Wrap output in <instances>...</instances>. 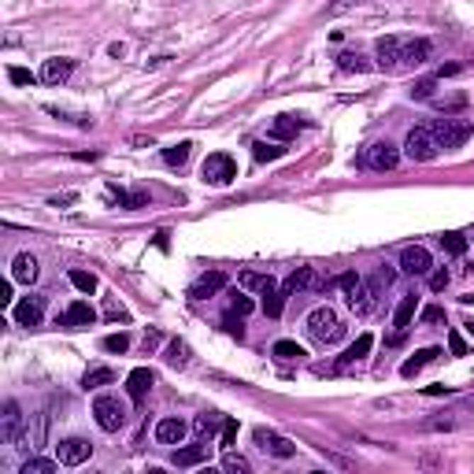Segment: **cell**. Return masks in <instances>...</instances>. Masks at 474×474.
Listing matches in <instances>:
<instances>
[{
	"label": "cell",
	"mask_w": 474,
	"mask_h": 474,
	"mask_svg": "<svg viewBox=\"0 0 474 474\" xmlns=\"http://www.w3.org/2000/svg\"><path fill=\"white\" fill-rule=\"evenodd\" d=\"M445 286H448V271L441 267V271L430 274V289H434V293H445Z\"/></svg>",
	"instance_id": "cell-46"
},
{
	"label": "cell",
	"mask_w": 474,
	"mask_h": 474,
	"mask_svg": "<svg viewBox=\"0 0 474 474\" xmlns=\"http://www.w3.org/2000/svg\"><path fill=\"white\" fill-rule=\"evenodd\" d=\"M111 382H115V371L111 367H93V371H86V378H81L86 389H101V385H111Z\"/></svg>",
	"instance_id": "cell-30"
},
{
	"label": "cell",
	"mask_w": 474,
	"mask_h": 474,
	"mask_svg": "<svg viewBox=\"0 0 474 474\" xmlns=\"http://www.w3.org/2000/svg\"><path fill=\"white\" fill-rule=\"evenodd\" d=\"M371 345H374V341H371V334H359V337L352 341V345H349L345 352H341V356H337V363H334V371H349L352 363H359V359H363V356L371 352Z\"/></svg>",
	"instance_id": "cell-19"
},
{
	"label": "cell",
	"mask_w": 474,
	"mask_h": 474,
	"mask_svg": "<svg viewBox=\"0 0 474 474\" xmlns=\"http://www.w3.org/2000/svg\"><path fill=\"white\" fill-rule=\"evenodd\" d=\"M108 319H126V307L115 304V300H108Z\"/></svg>",
	"instance_id": "cell-52"
},
{
	"label": "cell",
	"mask_w": 474,
	"mask_h": 474,
	"mask_svg": "<svg viewBox=\"0 0 474 474\" xmlns=\"http://www.w3.org/2000/svg\"><path fill=\"white\" fill-rule=\"evenodd\" d=\"M286 297H289L286 289H271V293H264V315H271V319H278V315H282Z\"/></svg>",
	"instance_id": "cell-31"
},
{
	"label": "cell",
	"mask_w": 474,
	"mask_h": 474,
	"mask_svg": "<svg viewBox=\"0 0 474 474\" xmlns=\"http://www.w3.org/2000/svg\"><path fill=\"white\" fill-rule=\"evenodd\" d=\"M427 393H430V397H445L448 385H427Z\"/></svg>",
	"instance_id": "cell-56"
},
{
	"label": "cell",
	"mask_w": 474,
	"mask_h": 474,
	"mask_svg": "<svg viewBox=\"0 0 474 474\" xmlns=\"http://www.w3.org/2000/svg\"><path fill=\"white\" fill-rule=\"evenodd\" d=\"M434 56V45L427 38L419 41H404V52H400V67H422V63H430Z\"/></svg>",
	"instance_id": "cell-13"
},
{
	"label": "cell",
	"mask_w": 474,
	"mask_h": 474,
	"mask_svg": "<svg viewBox=\"0 0 474 474\" xmlns=\"http://www.w3.org/2000/svg\"><path fill=\"white\" fill-rule=\"evenodd\" d=\"M56 463L52 460H41V456H34V460H26L23 463V474H52Z\"/></svg>",
	"instance_id": "cell-39"
},
{
	"label": "cell",
	"mask_w": 474,
	"mask_h": 474,
	"mask_svg": "<svg viewBox=\"0 0 474 474\" xmlns=\"http://www.w3.org/2000/svg\"><path fill=\"white\" fill-rule=\"evenodd\" d=\"M78 197H74V193H63V197H52V208H60V204H74Z\"/></svg>",
	"instance_id": "cell-55"
},
{
	"label": "cell",
	"mask_w": 474,
	"mask_h": 474,
	"mask_svg": "<svg viewBox=\"0 0 474 474\" xmlns=\"http://www.w3.org/2000/svg\"><path fill=\"white\" fill-rule=\"evenodd\" d=\"M96 322V312H93V304L86 300H74L67 312L60 315V326H67V330H78V326H93Z\"/></svg>",
	"instance_id": "cell-16"
},
{
	"label": "cell",
	"mask_w": 474,
	"mask_h": 474,
	"mask_svg": "<svg viewBox=\"0 0 474 474\" xmlns=\"http://www.w3.org/2000/svg\"><path fill=\"white\" fill-rule=\"evenodd\" d=\"M374 293H378V282H359L349 293V307L356 315H371L374 312Z\"/></svg>",
	"instance_id": "cell-17"
},
{
	"label": "cell",
	"mask_w": 474,
	"mask_h": 474,
	"mask_svg": "<svg viewBox=\"0 0 474 474\" xmlns=\"http://www.w3.org/2000/svg\"><path fill=\"white\" fill-rule=\"evenodd\" d=\"M463 407H467V412H474V393H470V397L463 400Z\"/></svg>",
	"instance_id": "cell-58"
},
{
	"label": "cell",
	"mask_w": 474,
	"mask_h": 474,
	"mask_svg": "<svg viewBox=\"0 0 474 474\" xmlns=\"http://www.w3.org/2000/svg\"><path fill=\"white\" fill-rule=\"evenodd\" d=\"M8 78L15 81V86H30V81H34V74H30L26 67H11V71H8Z\"/></svg>",
	"instance_id": "cell-47"
},
{
	"label": "cell",
	"mask_w": 474,
	"mask_h": 474,
	"mask_svg": "<svg viewBox=\"0 0 474 474\" xmlns=\"http://www.w3.org/2000/svg\"><path fill=\"white\" fill-rule=\"evenodd\" d=\"M341 71H367V63H363V56L345 52V56H341Z\"/></svg>",
	"instance_id": "cell-44"
},
{
	"label": "cell",
	"mask_w": 474,
	"mask_h": 474,
	"mask_svg": "<svg viewBox=\"0 0 474 474\" xmlns=\"http://www.w3.org/2000/svg\"><path fill=\"white\" fill-rule=\"evenodd\" d=\"M456 427V419H430L427 422V430H452Z\"/></svg>",
	"instance_id": "cell-51"
},
{
	"label": "cell",
	"mask_w": 474,
	"mask_h": 474,
	"mask_svg": "<svg viewBox=\"0 0 474 474\" xmlns=\"http://www.w3.org/2000/svg\"><path fill=\"white\" fill-rule=\"evenodd\" d=\"M189 152H193V141H178L171 149H163V163H167V167H182L189 159Z\"/></svg>",
	"instance_id": "cell-29"
},
{
	"label": "cell",
	"mask_w": 474,
	"mask_h": 474,
	"mask_svg": "<svg viewBox=\"0 0 474 474\" xmlns=\"http://www.w3.org/2000/svg\"><path fill=\"white\" fill-rule=\"evenodd\" d=\"M11 278H15V282H34V278H38V259L34 256H30V252H19V256H15V264H11Z\"/></svg>",
	"instance_id": "cell-24"
},
{
	"label": "cell",
	"mask_w": 474,
	"mask_h": 474,
	"mask_svg": "<svg viewBox=\"0 0 474 474\" xmlns=\"http://www.w3.org/2000/svg\"><path fill=\"white\" fill-rule=\"evenodd\" d=\"M208 460V445L201 441V445H189V448H178L174 452V467H197Z\"/></svg>",
	"instance_id": "cell-27"
},
{
	"label": "cell",
	"mask_w": 474,
	"mask_h": 474,
	"mask_svg": "<svg viewBox=\"0 0 474 474\" xmlns=\"http://www.w3.org/2000/svg\"><path fill=\"white\" fill-rule=\"evenodd\" d=\"M163 359H167L171 367H186L189 363V345H186V341H171L167 352H163Z\"/></svg>",
	"instance_id": "cell-33"
},
{
	"label": "cell",
	"mask_w": 474,
	"mask_h": 474,
	"mask_svg": "<svg viewBox=\"0 0 474 474\" xmlns=\"http://www.w3.org/2000/svg\"><path fill=\"white\" fill-rule=\"evenodd\" d=\"M300 130H304V119H300V115H278L274 126H271V134H274L278 141H286V137H297Z\"/></svg>",
	"instance_id": "cell-26"
},
{
	"label": "cell",
	"mask_w": 474,
	"mask_h": 474,
	"mask_svg": "<svg viewBox=\"0 0 474 474\" xmlns=\"http://www.w3.org/2000/svg\"><path fill=\"white\" fill-rule=\"evenodd\" d=\"M434 89H437V78H422L419 86L412 89V96H415V101H430V96H434Z\"/></svg>",
	"instance_id": "cell-40"
},
{
	"label": "cell",
	"mask_w": 474,
	"mask_h": 474,
	"mask_svg": "<svg viewBox=\"0 0 474 474\" xmlns=\"http://www.w3.org/2000/svg\"><path fill=\"white\" fill-rule=\"evenodd\" d=\"M215 427H219V415L215 412H204V415H197V422H193L197 437H211V434H215Z\"/></svg>",
	"instance_id": "cell-36"
},
{
	"label": "cell",
	"mask_w": 474,
	"mask_h": 474,
	"mask_svg": "<svg viewBox=\"0 0 474 474\" xmlns=\"http://www.w3.org/2000/svg\"><path fill=\"white\" fill-rule=\"evenodd\" d=\"M441 356V349H419L412 359H404V367H400V374H404V378H415V374L422 371V367H427V363H434V359Z\"/></svg>",
	"instance_id": "cell-25"
},
{
	"label": "cell",
	"mask_w": 474,
	"mask_h": 474,
	"mask_svg": "<svg viewBox=\"0 0 474 474\" xmlns=\"http://www.w3.org/2000/svg\"><path fill=\"white\" fill-rule=\"evenodd\" d=\"M430 267H434V256L422 249V244H407V249L400 252V271L404 274H430Z\"/></svg>",
	"instance_id": "cell-7"
},
{
	"label": "cell",
	"mask_w": 474,
	"mask_h": 474,
	"mask_svg": "<svg viewBox=\"0 0 474 474\" xmlns=\"http://www.w3.org/2000/svg\"><path fill=\"white\" fill-rule=\"evenodd\" d=\"M467 334H470V337H474V319H470V322H467Z\"/></svg>",
	"instance_id": "cell-59"
},
{
	"label": "cell",
	"mask_w": 474,
	"mask_h": 474,
	"mask_svg": "<svg viewBox=\"0 0 474 474\" xmlns=\"http://www.w3.org/2000/svg\"><path fill=\"white\" fill-rule=\"evenodd\" d=\"M89 456H93V445L86 437H67V441H60V445H56V460L63 467H78V463H86Z\"/></svg>",
	"instance_id": "cell-6"
},
{
	"label": "cell",
	"mask_w": 474,
	"mask_h": 474,
	"mask_svg": "<svg viewBox=\"0 0 474 474\" xmlns=\"http://www.w3.org/2000/svg\"><path fill=\"white\" fill-rule=\"evenodd\" d=\"M441 249H445L448 256H463V252H467V237L456 234V230H452V234H441Z\"/></svg>",
	"instance_id": "cell-35"
},
{
	"label": "cell",
	"mask_w": 474,
	"mask_h": 474,
	"mask_svg": "<svg viewBox=\"0 0 474 474\" xmlns=\"http://www.w3.org/2000/svg\"><path fill=\"white\" fill-rule=\"evenodd\" d=\"M282 152H286V149H282L278 141H256V145H252V156H256L259 163H271V159H278Z\"/></svg>",
	"instance_id": "cell-34"
},
{
	"label": "cell",
	"mask_w": 474,
	"mask_h": 474,
	"mask_svg": "<svg viewBox=\"0 0 474 474\" xmlns=\"http://www.w3.org/2000/svg\"><path fill=\"white\" fill-rule=\"evenodd\" d=\"M256 445L264 448V452H271V456H278V460L297 456V445H293V441H286L282 434H274V430H264V427L256 430Z\"/></svg>",
	"instance_id": "cell-9"
},
{
	"label": "cell",
	"mask_w": 474,
	"mask_h": 474,
	"mask_svg": "<svg viewBox=\"0 0 474 474\" xmlns=\"http://www.w3.org/2000/svg\"><path fill=\"white\" fill-rule=\"evenodd\" d=\"M359 282H363V278H359V274H341V278H337V286L345 289V293H352V289H356Z\"/></svg>",
	"instance_id": "cell-49"
},
{
	"label": "cell",
	"mask_w": 474,
	"mask_h": 474,
	"mask_svg": "<svg viewBox=\"0 0 474 474\" xmlns=\"http://www.w3.org/2000/svg\"><path fill=\"white\" fill-rule=\"evenodd\" d=\"M312 286H319L315 271H312V267H297V271H293V274L286 278V286H282V289L293 297V293H304V289H312Z\"/></svg>",
	"instance_id": "cell-23"
},
{
	"label": "cell",
	"mask_w": 474,
	"mask_h": 474,
	"mask_svg": "<svg viewBox=\"0 0 474 474\" xmlns=\"http://www.w3.org/2000/svg\"><path fill=\"white\" fill-rule=\"evenodd\" d=\"M11 282H4V286H0V304H4V307H11Z\"/></svg>",
	"instance_id": "cell-53"
},
{
	"label": "cell",
	"mask_w": 474,
	"mask_h": 474,
	"mask_svg": "<svg viewBox=\"0 0 474 474\" xmlns=\"http://www.w3.org/2000/svg\"><path fill=\"white\" fill-rule=\"evenodd\" d=\"M374 52H378V63L385 71H400V52H404L400 38H382L378 45H374Z\"/></svg>",
	"instance_id": "cell-18"
},
{
	"label": "cell",
	"mask_w": 474,
	"mask_h": 474,
	"mask_svg": "<svg viewBox=\"0 0 474 474\" xmlns=\"http://www.w3.org/2000/svg\"><path fill=\"white\" fill-rule=\"evenodd\" d=\"M422 322H445V307H427V312H422Z\"/></svg>",
	"instance_id": "cell-50"
},
{
	"label": "cell",
	"mask_w": 474,
	"mask_h": 474,
	"mask_svg": "<svg viewBox=\"0 0 474 474\" xmlns=\"http://www.w3.org/2000/svg\"><path fill=\"white\" fill-rule=\"evenodd\" d=\"M23 434V407L15 400H4V415H0V441L4 445H15Z\"/></svg>",
	"instance_id": "cell-8"
},
{
	"label": "cell",
	"mask_w": 474,
	"mask_h": 474,
	"mask_svg": "<svg viewBox=\"0 0 474 474\" xmlns=\"http://www.w3.org/2000/svg\"><path fill=\"white\" fill-rule=\"evenodd\" d=\"M201 178L208 186H230L234 178H237V163L230 152H211L204 159V167H201Z\"/></svg>",
	"instance_id": "cell-5"
},
{
	"label": "cell",
	"mask_w": 474,
	"mask_h": 474,
	"mask_svg": "<svg viewBox=\"0 0 474 474\" xmlns=\"http://www.w3.org/2000/svg\"><path fill=\"white\" fill-rule=\"evenodd\" d=\"M397 163H400L397 145L378 141V145H371V149H367V167H374V171H393Z\"/></svg>",
	"instance_id": "cell-11"
},
{
	"label": "cell",
	"mask_w": 474,
	"mask_h": 474,
	"mask_svg": "<svg viewBox=\"0 0 474 474\" xmlns=\"http://www.w3.org/2000/svg\"><path fill=\"white\" fill-rule=\"evenodd\" d=\"M252 307H256L252 297H244V293H234V312H237V315H249Z\"/></svg>",
	"instance_id": "cell-45"
},
{
	"label": "cell",
	"mask_w": 474,
	"mask_h": 474,
	"mask_svg": "<svg viewBox=\"0 0 474 474\" xmlns=\"http://www.w3.org/2000/svg\"><path fill=\"white\" fill-rule=\"evenodd\" d=\"M356 4H363V0H334V4H326V19H334V15H341V11H349V8H356Z\"/></svg>",
	"instance_id": "cell-43"
},
{
	"label": "cell",
	"mask_w": 474,
	"mask_h": 474,
	"mask_svg": "<svg viewBox=\"0 0 474 474\" xmlns=\"http://www.w3.org/2000/svg\"><path fill=\"white\" fill-rule=\"evenodd\" d=\"M222 470L226 474H249L252 470V463L244 460L241 452H234V448H226V456H222Z\"/></svg>",
	"instance_id": "cell-32"
},
{
	"label": "cell",
	"mask_w": 474,
	"mask_h": 474,
	"mask_svg": "<svg viewBox=\"0 0 474 474\" xmlns=\"http://www.w3.org/2000/svg\"><path fill=\"white\" fill-rule=\"evenodd\" d=\"M45 319V297H23L15 304V322L19 326H41Z\"/></svg>",
	"instance_id": "cell-12"
},
{
	"label": "cell",
	"mask_w": 474,
	"mask_h": 474,
	"mask_svg": "<svg viewBox=\"0 0 474 474\" xmlns=\"http://www.w3.org/2000/svg\"><path fill=\"white\" fill-rule=\"evenodd\" d=\"M149 389H152V371H149V367L130 371V378H126V393H130V397H134V400H145V397H149Z\"/></svg>",
	"instance_id": "cell-21"
},
{
	"label": "cell",
	"mask_w": 474,
	"mask_h": 474,
	"mask_svg": "<svg viewBox=\"0 0 474 474\" xmlns=\"http://www.w3.org/2000/svg\"><path fill=\"white\" fill-rule=\"evenodd\" d=\"M437 141L430 134V126H412L407 130V137H404V156L412 159V163H430L437 156Z\"/></svg>",
	"instance_id": "cell-4"
},
{
	"label": "cell",
	"mask_w": 474,
	"mask_h": 474,
	"mask_svg": "<svg viewBox=\"0 0 474 474\" xmlns=\"http://www.w3.org/2000/svg\"><path fill=\"white\" fill-rule=\"evenodd\" d=\"M448 352H452V356H467V341L456 334V330L448 334Z\"/></svg>",
	"instance_id": "cell-48"
},
{
	"label": "cell",
	"mask_w": 474,
	"mask_h": 474,
	"mask_svg": "<svg viewBox=\"0 0 474 474\" xmlns=\"http://www.w3.org/2000/svg\"><path fill=\"white\" fill-rule=\"evenodd\" d=\"M71 71H74V60H63V56H56V60H45V67H41V81L45 86H63V81L71 78Z\"/></svg>",
	"instance_id": "cell-15"
},
{
	"label": "cell",
	"mask_w": 474,
	"mask_h": 474,
	"mask_svg": "<svg viewBox=\"0 0 474 474\" xmlns=\"http://www.w3.org/2000/svg\"><path fill=\"white\" fill-rule=\"evenodd\" d=\"M234 441H237V422H234V419H226V422H222L219 445H222V448H234Z\"/></svg>",
	"instance_id": "cell-41"
},
{
	"label": "cell",
	"mask_w": 474,
	"mask_h": 474,
	"mask_svg": "<svg viewBox=\"0 0 474 474\" xmlns=\"http://www.w3.org/2000/svg\"><path fill=\"white\" fill-rule=\"evenodd\" d=\"M307 334H312L319 345H337V341L345 337V326H341V319L334 315V307H315V312L307 315Z\"/></svg>",
	"instance_id": "cell-2"
},
{
	"label": "cell",
	"mask_w": 474,
	"mask_h": 474,
	"mask_svg": "<svg viewBox=\"0 0 474 474\" xmlns=\"http://www.w3.org/2000/svg\"><path fill=\"white\" fill-rule=\"evenodd\" d=\"M415 307H419V297H415V293H407V297H400L397 312H393V345H397V341H404V334L412 330Z\"/></svg>",
	"instance_id": "cell-10"
},
{
	"label": "cell",
	"mask_w": 474,
	"mask_h": 474,
	"mask_svg": "<svg viewBox=\"0 0 474 474\" xmlns=\"http://www.w3.org/2000/svg\"><path fill=\"white\" fill-rule=\"evenodd\" d=\"M430 134H434V141H437V149H445V152H452V149H463V145L470 141V134H474V126H470L467 119H456V115H445V119H437V123L430 126Z\"/></svg>",
	"instance_id": "cell-1"
},
{
	"label": "cell",
	"mask_w": 474,
	"mask_h": 474,
	"mask_svg": "<svg viewBox=\"0 0 474 474\" xmlns=\"http://www.w3.org/2000/svg\"><path fill=\"white\" fill-rule=\"evenodd\" d=\"M237 286H241V289H252V293H271V289H278L274 274H259V271H241V274H237Z\"/></svg>",
	"instance_id": "cell-22"
},
{
	"label": "cell",
	"mask_w": 474,
	"mask_h": 474,
	"mask_svg": "<svg viewBox=\"0 0 474 474\" xmlns=\"http://www.w3.org/2000/svg\"><path fill=\"white\" fill-rule=\"evenodd\" d=\"M244 315H237V312H230L222 319V326H226V334H234V337H244V322H241Z\"/></svg>",
	"instance_id": "cell-42"
},
{
	"label": "cell",
	"mask_w": 474,
	"mask_h": 474,
	"mask_svg": "<svg viewBox=\"0 0 474 474\" xmlns=\"http://www.w3.org/2000/svg\"><path fill=\"white\" fill-rule=\"evenodd\" d=\"M156 341H159V334H145V352L156 349Z\"/></svg>",
	"instance_id": "cell-57"
},
{
	"label": "cell",
	"mask_w": 474,
	"mask_h": 474,
	"mask_svg": "<svg viewBox=\"0 0 474 474\" xmlns=\"http://www.w3.org/2000/svg\"><path fill=\"white\" fill-rule=\"evenodd\" d=\"M93 415H96V427L108 430V434H115V430L126 427V404H123L119 397L101 393V397L93 400Z\"/></svg>",
	"instance_id": "cell-3"
},
{
	"label": "cell",
	"mask_w": 474,
	"mask_h": 474,
	"mask_svg": "<svg viewBox=\"0 0 474 474\" xmlns=\"http://www.w3.org/2000/svg\"><path fill=\"white\" fill-rule=\"evenodd\" d=\"M101 349H104V352H126V349H130V334H108V337L101 341Z\"/></svg>",
	"instance_id": "cell-38"
},
{
	"label": "cell",
	"mask_w": 474,
	"mask_h": 474,
	"mask_svg": "<svg viewBox=\"0 0 474 474\" xmlns=\"http://www.w3.org/2000/svg\"><path fill=\"white\" fill-rule=\"evenodd\" d=\"M71 286L81 289V293H93V289H96V274H89V271H71Z\"/></svg>",
	"instance_id": "cell-37"
},
{
	"label": "cell",
	"mask_w": 474,
	"mask_h": 474,
	"mask_svg": "<svg viewBox=\"0 0 474 474\" xmlns=\"http://www.w3.org/2000/svg\"><path fill=\"white\" fill-rule=\"evenodd\" d=\"M182 437H186V422L178 415H167V419L156 422V441L159 445H182Z\"/></svg>",
	"instance_id": "cell-20"
},
{
	"label": "cell",
	"mask_w": 474,
	"mask_h": 474,
	"mask_svg": "<svg viewBox=\"0 0 474 474\" xmlns=\"http://www.w3.org/2000/svg\"><path fill=\"white\" fill-rule=\"evenodd\" d=\"M448 74H460V63H445V67H437V78H448Z\"/></svg>",
	"instance_id": "cell-54"
},
{
	"label": "cell",
	"mask_w": 474,
	"mask_h": 474,
	"mask_svg": "<svg viewBox=\"0 0 474 474\" xmlns=\"http://www.w3.org/2000/svg\"><path fill=\"white\" fill-rule=\"evenodd\" d=\"M278 359H282V363H300V359L307 356L300 345H297V341H274V349H271Z\"/></svg>",
	"instance_id": "cell-28"
},
{
	"label": "cell",
	"mask_w": 474,
	"mask_h": 474,
	"mask_svg": "<svg viewBox=\"0 0 474 474\" xmlns=\"http://www.w3.org/2000/svg\"><path fill=\"white\" fill-rule=\"evenodd\" d=\"M222 286H226V274L222 271H208V274H201L197 282L189 286V297L193 300H208V297H215Z\"/></svg>",
	"instance_id": "cell-14"
}]
</instances>
